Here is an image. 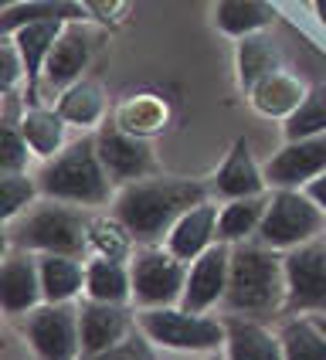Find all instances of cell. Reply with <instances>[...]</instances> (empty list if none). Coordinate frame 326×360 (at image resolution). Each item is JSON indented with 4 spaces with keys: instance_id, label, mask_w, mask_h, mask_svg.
Wrapping results in <instances>:
<instances>
[{
    "instance_id": "1",
    "label": "cell",
    "mask_w": 326,
    "mask_h": 360,
    "mask_svg": "<svg viewBox=\"0 0 326 360\" xmlns=\"http://www.w3.org/2000/svg\"><path fill=\"white\" fill-rule=\"evenodd\" d=\"M204 198H211V184L153 174V177L122 184L112 198V211L133 231L136 245H153L167 238L174 221Z\"/></svg>"
},
{
    "instance_id": "2",
    "label": "cell",
    "mask_w": 326,
    "mask_h": 360,
    "mask_svg": "<svg viewBox=\"0 0 326 360\" xmlns=\"http://www.w3.org/2000/svg\"><path fill=\"white\" fill-rule=\"evenodd\" d=\"M285 252L248 238L231 245V276L224 292V313H242L255 320H272L285 313Z\"/></svg>"
},
{
    "instance_id": "3",
    "label": "cell",
    "mask_w": 326,
    "mask_h": 360,
    "mask_svg": "<svg viewBox=\"0 0 326 360\" xmlns=\"http://www.w3.org/2000/svg\"><path fill=\"white\" fill-rule=\"evenodd\" d=\"M38 187L41 198L68 200V204H79L89 211L109 207L119 191L99 157L96 133H82L79 140L65 143V150H58L55 157L41 163Z\"/></svg>"
},
{
    "instance_id": "4",
    "label": "cell",
    "mask_w": 326,
    "mask_h": 360,
    "mask_svg": "<svg viewBox=\"0 0 326 360\" xmlns=\"http://www.w3.org/2000/svg\"><path fill=\"white\" fill-rule=\"evenodd\" d=\"M11 238L27 252H58L89 259V207L55 198H38L20 218H14Z\"/></svg>"
},
{
    "instance_id": "5",
    "label": "cell",
    "mask_w": 326,
    "mask_h": 360,
    "mask_svg": "<svg viewBox=\"0 0 326 360\" xmlns=\"http://www.w3.org/2000/svg\"><path fill=\"white\" fill-rule=\"evenodd\" d=\"M136 323L160 350L174 354H224V320L194 313L181 302L136 309Z\"/></svg>"
},
{
    "instance_id": "6",
    "label": "cell",
    "mask_w": 326,
    "mask_h": 360,
    "mask_svg": "<svg viewBox=\"0 0 326 360\" xmlns=\"http://www.w3.org/2000/svg\"><path fill=\"white\" fill-rule=\"evenodd\" d=\"M323 231L326 211L306 194V187H272L262 228L255 238L279 252H289L309 238H320Z\"/></svg>"
},
{
    "instance_id": "7",
    "label": "cell",
    "mask_w": 326,
    "mask_h": 360,
    "mask_svg": "<svg viewBox=\"0 0 326 360\" xmlns=\"http://www.w3.org/2000/svg\"><path fill=\"white\" fill-rule=\"evenodd\" d=\"M133 306H174L183 296V282H187V262L177 259L163 241L153 245H136L133 259Z\"/></svg>"
},
{
    "instance_id": "8",
    "label": "cell",
    "mask_w": 326,
    "mask_h": 360,
    "mask_svg": "<svg viewBox=\"0 0 326 360\" xmlns=\"http://www.w3.org/2000/svg\"><path fill=\"white\" fill-rule=\"evenodd\" d=\"M24 340L41 360L82 357L79 302H41L24 316Z\"/></svg>"
},
{
    "instance_id": "9",
    "label": "cell",
    "mask_w": 326,
    "mask_h": 360,
    "mask_svg": "<svg viewBox=\"0 0 326 360\" xmlns=\"http://www.w3.org/2000/svg\"><path fill=\"white\" fill-rule=\"evenodd\" d=\"M285 313L326 316V238H309L285 252Z\"/></svg>"
},
{
    "instance_id": "10",
    "label": "cell",
    "mask_w": 326,
    "mask_h": 360,
    "mask_svg": "<svg viewBox=\"0 0 326 360\" xmlns=\"http://www.w3.org/2000/svg\"><path fill=\"white\" fill-rule=\"evenodd\" d=\"M96 146H99V157L116 187L160 174V160H157L153 143L126 133L119 122H112V120L102 122L99 129H96Z\"/></svg>"
},
{
    "instance_id": "11",
    "label": "cell",
    "mask_w": 326,
    "mask_h": 360,
    "mask_svg": "<svg viewBox=\"0 0 326 360\" xmlns=\"http://www.w3.org/2000/svg\"><path fill=\"white\" fill-rule=\"evenodd\" d=\"M99 34L92 31L89 20H72L61 27L58 41L48 55V65H44V89L58 96L61 89H68L72 82L85 79L89 65H92V55H96V44Z\"/></svg>"
},
{
    "instance_id": "12",
    "label": "cell",
    "mask_w": 326,
    "mask_h": 360,
    "mask_svg": "<svg viewBox=\"0 0 326 360\" xmlns=\"http://www.w3.org/2000/svg\"><path fill=\"white\" fill-rule=\"evenodd\" d=\"M228 276H231V245L214 241L204 255L187 265V282H183L181 306L194 313H211L224 302L228 292Z\"/></svg>"
},
{
    "instance_id": "13",
    "label": "cell",
    "mask_w": 326,
    "mask_h": 360,
    "mask_svg": "<svg viewBox=\"0 0 326 360\" xmlns=\"http://www.w3.org/2000/svg\"><path fill=\"white\" fill-rule=\"evenodd\" d=\"M326 174V133L285 140L265 163V180L272 187H306L309 180Z\"/></svg>"
},
{
    "instance_id": "14",
    "label": "cell",
    "mask_w": 326,
    "mask_h": 360,
    "mask_svg": "<svg viewBox=\"0 0 326 360\" xmlns=\"http://www.w3.org/2000/svg\"><path fill=\"white\" fill-rule=\"evenodd\" d=\"M79 326H82V357L99 360L112 343H119L133 326L136 313L129 302H102V300H79Z\"/></svg>"
},
{
    "instance_id": "15",
    "label": "cell",
    "mask_w": 326,
    "mask_h": 360,
    "mask_svg": "<svg viewBox=\"0 0 326 360\" xmlns=\"http://www.w3.org/2000/svg\"><path fill=\"white\" fill-rule=\"evenodd\" d=\"M41 302L44 289H41L38 252L14 245L11 255L0 262V309L4 316H27Z\"/></svg>"
},
{
    "instance_id": "16",
    "label": "cell",
    "mask_w": 326,
    "mask_h": 360,
    "mask_svg": "<svg viewBox=\"0 0 326 360\" xmlns=\"http://www.w3.org/2000/svg\"><path fill=\"white\" fill-rule=\"evenodd\" d=\"M252 194H268L265 167H259L255 153H252V143L235 140L231 150L224 153L221 167L211 177V198L235 200V198H252Z\"/></svg>"
},
{
    "instance_id": "17",
    "label": "cell",
    "mask_w": 326,
    "mask_h": 360,
    "mask_svg": "<svg viewBox=\"0 0 326 360\" xmlns=\"http://www.w3.org/2000/svg\"><path fill=\"white\" fill-rule=\"evenodd\" d=\"M218 214H221L218 198L197 200L194 207H187L181 218L174 221V228L167 231L163 245H167L177 259H183L190 265L197 255H204V252L218 241Z\"/></svg>"
},
{
    "instance_id": "18",
    "label": "cell",
    "mask_w": 326,
    "mask_h": 360,
    "mask_svg": "<svg viewBox=\"0 0 326 360\" xmlns=\"http://www.w3.org/2000/svg\"><path fill=\"white\" fill-rule=\"evenodd\" d=\"M61 20H44V24H27L11 34L14 48L20 55V65H24V102L34 105L41 102V89H44V65H48V55L55 48V41L61 34Z\"/></svg>"
},
{
    "instance_id": "19",
    "label": "cell",
    "mask_w": 326,
    "mask_h": 360,
    "mask_svg": "<svg viewBox=\"0 0 326 360\" xmlns=\"http://www.w3.org/2000/svg\"><path fill=\"white\" fill-rule=\"evenodd\" d=\"M224 357L231 360H279L282 340L279 330H272L265 320L224 313Z\"/></svg>"
},
{
    "instance_id": "20",
    "label": "cell",
    "mask_w": 326,
    "mask_h": 360,
    "mask_svg": "<svg viewBox=\"0 0 326 360\" xmlns=\"http://www.w3.org/2000/svg\"><path fill=\"white\" fill-rule=\"evenodd\" d=\"M309 85L299 75H292L289 68H275L272 75H265L262 82H255L244 96L252 102V109L265 116V120H285L299 102L306 99Z\"/></svg>"
},
{
    "instance_id": "21",
    "label": "cell",
    "mask_w": 326,
    "mask_h": 360,
    "mask_svg": "<svg viewBox=\"0 0 326 360\" xmlns=\"http://www.w3.org/2000/svg\"><path fill=\"white\" fill-rule=\"evenodd\" d=\"M55 109L61 112V120L68 122V126H75V129H82V133H89V129H96V126L105 122V116H109V99H105L102 82L79 79V82H72L68 89H61L58 92Z\"/></svg>"
},
{
    "instance_id": "22",
    "label": "cell",
    "mask_w": 326,
    "mask_h": 360,
    "mask_svg": "<svg viewBox=\"0 0 326 360\" xmlns=\"http://www.w3.org/2000/svg\"><path fill=\"white\" fill-rule=\"evenodd\" d=\"M44 20H89V11L82 7V0H18L11 7H0V38H11L20 27Z\"/></svg>"
},
{
    "instance_id": "23",
    "label": "cell",
    "mask_w": 326,
    "mask_h": 360,
    "mask_svg": "<svg viewBox=\"0 0 326 360\" xmlns=\"http://www.w3.org/2000/svg\"><path fill=\"white\" fill-rule=\"evenodd\" d=\"M112 122H119L133 136L153 140L170 126V102L157 92H133L112 109Z\"/></svg>"
},
{
    "instance_id": "24",
    "label": "cell",
    "mask_w": 326,
    "mask_h": 360,
    "mask_svg": "<svg viewBox=\"0 0 326 360\" xmlns=\"http://www.w3.org/2000/svg\"><path fill=\"white\" fill-rule=\"evenodd\" d=\"M275 68H285V55L268 31L238 38V48H235V72H238V89H242V92H248V89H252L255 82H262L265 75H272Z\"/></svg>"
},
{
    "instance_id": "25",
    "label": "cell",
    "mask_w": 326,
    "mask_h": 360,
    "mask_svg": "<svg viewBox=\"0 0 326 360\" xmlns=\"http://www.w3.org/2000/svg\"><path fill=\"white\" fill-rule=\"evenodd\" d=\"M41 289L48 302H79L85 296V259L82 255H38Z\"/></svg>"
},
{
    "instance_id": "26",
    "label": "cell",
    "mask_w": 326,
    "mask_h": 360,
    "mask_svg": "<svg viewBox=\"0 0 326 360\" xmlns=\"http://www.w3.org/2000/svg\"><path fill=\"white\" fill-rule=\"evenodd\" d=\"M20 129H24V140H27L31 153H34L38 160L55 157L58 150H65V143H68V122L61 120V112L55 105H44V102H34V105L24 102Z\"/></svg>"
},
{
    "instance_id": "27",
    "label": "cell",
    "mask_w": 326,
    "mask_h": 360,
    "mask_svg": "<svg viewBox=\"0 0 326 360\" xmlns=\"http://www.w3.org/2000/svg\"><path fill=\"white\" fill-rule=\"evenodd\" d=\"M279 18L275 0H218L214 24L228 38H244V34H259L272 31V24Z\"/></svg>"
},
{
    "instance_id": "28",
    "label": "cell",
    "mask_w": 326,
    "mask_h": 360,
    "mask_svg": "<svg viewBox=\"0 0 326 360\" xmlns=\"http://www.w3.org/2000/svg\"><path fill=\"white\" fill-rule=\"evenodd\" d=\"M85 296L102 302H133V272L129 262L89 255L85 259Z\"/></svg>"
},
{
    "instance_id": "29",
    "label": "cell",
    "mask_w": 326,
    "mask_h": 360,
    "mask_svg": "<svg viewBox=\"0 0 326 360\" xmlns=\"http://www.w3.org/2000/svg\"><path fill=\"white\" fill-rule=\"evenodd\" d=\"M265 207H268V194L224 200L221 214H218V241H224V245H242V241L255 238L259 228H262Z\"/></svg>"
},
{
    "instance_id": "30",
    "label": "cell",
    "mask_w": 326,
    "mask_h": 360,
    "mask_svg": "<svg viewBox=\"0 0 326 360\" xmlns=\"http://www.w3.org/2000/svg\"><path fill=\"white\" fill-rule=\"evenodd\" d=\"M20 116H24V96H18V89H14V92H7L4 116H0V174L27 170V163L34 157L27 140H24Z\"/></svg>"
},
{
    "instance_id": "31",
    "label": "cell",
    "mask_w": 326,
    "mask_h": 360,
    "mask_svg": "<svg viewBox=\"0 0 326 360\" xmlns=\"http://www.w3.org/2000/svg\"><path fill=\"white\" fill-rule=\"evenodd\" d=\"M285 360H326V330L309 313H289L279 326Z\"/></svg>"
},
{
    "instance_id": "32",
    "label": "cell",
    "mask_w": 326,
    "mask_h": 360,
    "mask_svg": "<svg viewBox=\"0 0 326 360\" xmlns=\"http://www.w3.org/2000/svg\"><path fill=\"white\" fill-rule=\"evenodd\" d=\"M136 252V238L133 231L122 224V218L116 211L109 214H89V255H105V259H122L129 262Z\"/></svg>"
},
{
    "instance_id": "33",
    "label": "cell",
    "mask_w": 326,
    "mask_h": 360,
    "mask_svg": "<svg viewBox=\"0 0 326 360\" xmlns=\"http://www.w3.org/2000/svg\"><path fill=\"white\" fill-rule=\"evenodd\" d=\"M326 133V85H309L306 99L282 120L285 140H303Z\"/></svg>"
},
{
    "instance_id": "34",
    "label": "cell",
    "mask_w": 326,
    "mask_h": 360,
    "mask_svg": "<svg viewBox=\"0 0 326 360\" xmlns=\"http://www.w3.org/2000/svg\"><path fill=\"white\" fill-rule=\"evenodd\" d=\"M38 198H41L38 177H31L27 170L0 174V224L20 218Z\"/></svg>"
},
{
    "instance_id": "35",
    "label": "cell",
    "mask_w": 326,
    "mask_h": 360,
    "mask_svg": "<svg viewBox=\"0 0 326 360\" xmlns=\"http://www.w3.org/2000/svg\"><path fill=\"white\" fill-rule=\"evenodd\" d=\"M153 357H160V347L150 340L146 330L136 323V326H133L119 343H112L99 360H153Z\"/></svg>"
},
{
    "instance_id": "36",
    "label": "cell",
    "mask_w": 326,
    "mask_h": 360,
    "mask_svg": "<svg viewBox=\"0 0 326 360\" xmlns=\"http://www.w3.org/2000/svg\"><path fill=\"white\" fill-rule=\"evenodd\" d=\"M82 7L89 11V20H96L102 27L116 31L126 24L129 11H133V0H82Z\"/></svg>"
},
{
    "instance_id": "37",
    "label": "cell",
    "mask_w": 326,
    "mask_h": 360,
    "mask_svg": "<svg viewBox=\"0 0 326 360\" xmlns=\"http://www.w3.org/2000/svg\"><path fill=\"white\" fill-rule=\"evenodd\" d=\"M24 82V65L11 38H0V92H14Z\"/></svg>"
},
{
    "instance_id": "38",
    "label": "cell",
    "mask_w": 326,
    "mask_h": 360,
    "mask_svg": "<svg viewBox=\"0 0 326 360\" xmlns=\"http://www.w3.org/2000/svg\"><path fill=\"white\" fill-rule=\"evenodd\" d=\"M306 194L326 211V174H320L316 180H309V184H306Z\"/></svg>"
},
{
    "instance_id": "39",
    "label": "cell",
    "mask_w": 326,
    "mask_h": 360,
    "mask_svg": "<svg viewBox=\"0 0 326 360\" xmlns=\"http://www.w3.org/2000/svg\"><path fill=\"white\" fill-rule=\"evenodd\" d=\"M11 248H14V238H11V231H7V228L0 224V262L11 255Z\"/></svg>"
},
{
    "instance_id": "40",
    "label": "cell",
    "mask_w": 326,
    "mask_h": 360,
    "mask_svg": "<svg viewBox=\"0 0 326 360\" xmlns=\"http://www.w3.org/2000/svg\"><path fill=\"white\" fill-rule=\"evenodd\" d=\"M309 7H313V14L326 24V0H309Z\"/></svg>"
},
{
    "instance_id": "41",
    "label": "cell",
    "mask_w": 326,
    "mask_h": 360,
    "mask_svg": "<svg viewBox=\"0 0 326 360\" xmlns=\"http://www.w3.org/2000/svg\"><path fill=\"white\" fill-rule=\"evenodd\" d=\"M4 102H7V92H0V116H4Z\"/></svg>"
},
{
    "instance_id": "42",
    "label": "cell",
    "mask_w": 326,
    "mask_h": 360,
    "mask_svg": "<svg viewBox=\"0 0 326 360\" xmlns=\"http://www.w3.org/2000/svg\"><path fill=\"white\" fill-rule=\"evenodd\" d=\"M11 4H18V0H0V7H11Z\"/></svg>"
},
{
    "instance_id": "43",
    "label": "cell",
    "mask_w": 326,
    "mask_h": 360,
    "mask_svg": "<svg viewBox=\"0 0 326 360\" xmlns=\"http://www.w3.org/2000/svg\"><path fill=\"white\" fill-rule=\"evenodd\" d=\"M316 320H320V326H323V330H326V316H316Z\"/></svg>"
},
{
    "instance_id": "44",
    "label": "cell",
    "mask_w": 326,
    "mask_h": 360,
    "mask_svg": "<svg viewBox=\"0 0 326 360\" xmlns=\"http://www.w3.org/2000/svg\"><path fill=\"white\" fill-rule=\"evenodd\" d=\"M0 313H4V309H0ZM0 347H4V330H0Z\"/></svg>"
}]
</instances>
